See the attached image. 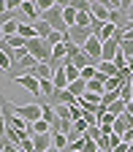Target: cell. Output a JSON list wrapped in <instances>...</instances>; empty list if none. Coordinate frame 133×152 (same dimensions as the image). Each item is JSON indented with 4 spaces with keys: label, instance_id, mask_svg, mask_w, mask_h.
Wrapping results in <instances>:
<instances>
[{
    "label": "cell",
    "instance_id": "obj_9",
    "mask_svg": "<svg viewBox=\"0 0 133 152\" xmlns=\"http://www.w3.org/2000/svg\"><path fill=\"white\" fill-rule=\"evenodd\" d=\"M68 92L73 95V98H76V101H79V98H82V95L87 92V82H84V79H76V82H71V84H68Z\"/></svg>",
    "mask_w": 133,
    "mask_h": 152
},
{
    "label": "cell",
    "instance_id": "obj_19",
    "mask_svg": "<svg viewBox=\"0 0 133 152\" xmlns=\"http://www.w3.org/2000/svg\"><path fill=\"white\" fill-rule=\"evenodd\" d=\"M46 152H60V149H57V147H52V149H46Z\"/></svg>",
    "mask_w": 133,
    "mask_h": 152
},
{
    "label": "cell",
    "instance_id": "obj_8",
    "mask_svg": "<svg viewBox=\"0 0 133 152\" xmlns=\"http://www.w3.org/2000/svg\"><path fill=\"white\" fill-rule=\"evenodd\" d=\"M52 84H54V90H68V76H65V68H57L54 71V76H52Z\"/></svg>",
    "mask_w": 133,
    "mask_h": 152
},
{
    "label": "cell",
    "instance_id": "obj_13",
    "mask_svg": "<svg viewBox=\"0 0 133 152\" xmlns=\"http://www.w3.org/2000/svg\"><path fill=\"white\" fill-rule=\"evenodd\" d=\"M120 101H122V103H130V101H133V90H130V84H122V87H120Z\"/></svg>",
    "mask_w": 133,
    "mask_h": 152
},
{
    "label": "cell",
    "instance_id": "obj_4",
    "mask_svg": "<svg viewBox=\"0 0 133 152\" xmlns=\"http://www.w3.org/2000/svg\"><path fill=\"white\" fill-rule=\"evenodd\" d=\"M54 141H52V133H41V136H33V152H46L52 149Z\"/></svg>",
    "mask_w": 133,
    "mask_h": 152
},
{
    "label": "cell",
    "instance_id": "obj_20",
    "mask_svg": "<svg viewBox=\"0 0 133 152\" xmlns=\"http://www.w3.org/2000/svg\"><path fill=\"white\" fill-rule=\"evenodd\" d=\"M0 41H3V30H0Z\"/></svg>",
    "mask_w": 133,
    "mask_h": 152
},
{
    "label": "cell",
    "instance_id": "obj_7",
    "mask_svg": "<svg viewBox=\"0 0 133 152\" xmlns=\"http://www.w3.org/2000/svg\"><path fill=\"white\" fill-rule=\"evenodd\" d=\"M90 16H92V19H98V22H109V8H106V3H92Z\"/></svg>",
    "mask_w": 133,
    "mask_h": 152
},
{
    "label": "cell",
    "instance_id": "obj_17",
    "mask_svg": "<svg viewBox=\"0 0 133 152\" xmlns=\"http://www.w3.org/2000/svg\"><path fill=\"white\" fill-rule=\"evenodd\" d=\"M8 11V3H6V0H0V14H6Z\"/></svg>",
    "mask_w": 133,
    "mask_h": 152
},
{
    "label": "cell",
    "instance_id": "obj_11",
    "mask_svg": "<svg viewBox=\"0 0 133 152\" xmlns=\"http://www.w3.org/2000/svg\"><path fill=\"white\" fill-rule=\"evenodd\" d=\"M33 27H35V33H38V38H49V35L54 33V30L49 27V22H44V19H38V22H35Z\"/></svg>",
    "mask_w": 133,
    "mask_h": 152
},
{
    "label": "cell",
    "instance_id": "obj_10",
    "mask_svg": "<svg viewBox=\"0 0 133 152\" xmlns=\"http://www.w3.org/2000/svg\"><path fill=\"white\" fill-rule=\"evenodd\" d=\"M98 73H103L106 79H114V76L120 73V68L114 65V63H103V60H101V63H98Z\"/></svg>",
    "mask_w": 133,
    "mask_h": 152
},
{
    "label": "cell",
    "instance_id": "obj_14",
    "mask_svg": "<svg viewBox=\"0 0 133 152\" xmlns=\"http://www.w3.org/2000/svg\"><path fill=\"white\" fill-rule=\"evenodd\" d=\"M54 114H57V120H71V106H54Z\"/></svg>",
    "mask_w": 133,
    "mask_h": 152
},
{
    "label": "cell",
    "instance_id": "obj_15",
    "mask_svg": "<svg viewBox=\"0 0 133 152\" xmlns=\"http://www.w3.org/2000/svg\"><path fill=\"white\" fill-rule=\"evenodd\" d=\"M111 152H130V144H128V141H120V144L114 147Z\"/></svg>",
    "mask_w": 133,
    "mask_h": 152
},
{
    "label": "cell",
    "instance_id": "obj_5",
    "mask_svg": "<svg viewBox=\"0 0 133 152\" xmlns=\"http://www.w3.org/2000/svg\"><path fill=\"white\" fill-rule=\"evenodd\" d=\"M30 76H35L38 82H46V79H52V76H54V71L49 68V63H35V68L30 71Z\"/></svg>",
    "mask_w": 133,
    "mask_h": 152
},
{
    "label": "cell",
    "instance_id": "obj_3",
    "mask_svg": "<svg viewBox=\"0 0 133 152\" xmlns=\"http://www.w3.org/2000/svg\"><path fill=\"white\" fill-rule=\"evenodd\" d=\"M82 49L87 52V57H90L92 63H101V54H103V41H101L98 35H92V38H90V41H87Z\"/></svg>",
    "mask_w": 133,
    "mask_h": 152
},
{
    "label": "cell",
    "instance_id": "obj_16",
    "mask_svg": "<svg viewBox=\"0 0 133 152\" xmlns=\"http://www.w3.org/2000/svg\"><path fill=\"white\" fill-rule=\"evenodd\" d=\"M122 141H128V144H133V130H128L125 136H122Z\"/></svg>",
    "mask_w": 133,
    "mask_h": 152
},
{
    "label": "cell",
    "instance_id": "obj_2",
    "mask_svg": "<svg viewBox=\"0 0 133 152\" xmlns=\"http://www.w3.org/2000/svg\"><path fill=\"white\" fill-rule=\"evenodd\" d=\"M14 114L16 117H22L27 125L38 122L41 120V101H35V103H22V106H14Z\"/></svg>",
    "mask_w": 133,
    "mask_h": 152
},
{
    "label": "cell",
    "instance_id": "obj_18",
    "mask_svg": "<svg viewBox=\"0 0 133 152\" xmlns=\"http://www.w3.org/2000/svg\"><path fill=\"white\" fill-rule=\"evenodd\" d=\"M128 71H130V76H133V57L128 60Z\"/></svg>",
    "mask_w": 133,
    "mask_h": 152
},
{
    "label": "cell",
    "instance_id": "obj_12",
    "mask_svg": "<svg viewBox=\"0 0 133 152\" xmlns=\"http://www.w3.org/2000/svg\"><path fill=\"white\" fill-rule=\"evenodd\" d=\"M52 141H54V147H57V149H60V152H63V149H65V147L71 144V141H68V136H65V133H54V136H52Z\"/></svg>",
    "mask_w": 133,
    "mask_h": 152
},
{
    "label": "cell",
    "instance_id": "obj_6",
    "mask_svg": "<svg viewBox=\"0 0 133 152\" xmlns=\"http://www.w3.org/2000/svg\"><path fill=\"white\" fill-rule=\"evenodd\" d=\"M60 6H63V19H65L68 30H71V27H76V8L68 3V0H60Z\"/></svg>",
    "mask_w": 133,
    "mask_h": 152
},
{
    "label": "cell",
    "instance_id": "obj_1",
    "mask_svg": "<svg viewBox=\"0 0 133 152\" xmlns=\"http://www.w3.org/2000/svg\"><path fill=\"white\" fill-rule=\"evenodd\" d=\"M41 19H44V22H49V27H52L54 33L68 35V25H65V19H63V6H60V3H54V8H49L46 14H41Z\"/></svg>",
    "mask_w": 133,
    "mask_h": 152
}]
</instances>
